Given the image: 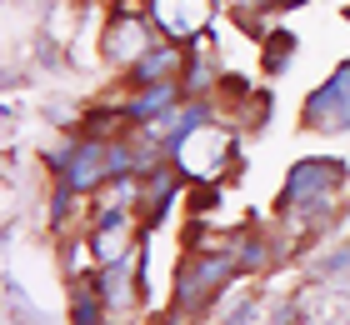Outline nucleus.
<instances>
[{
	"label": "nucleus",
	"instance_id": "obj_11",
	"mask_svg": "<svg viewBox=\"0 0 350 325\" xmlns=\"http://www.w3.org/2000/svg\"><path fill=\"white\" fill-rule=\"evenodd\" d=\"M70 325H105V305H100V296H95V285L90 290L75 285L70 290Z\"/></svg>",
	"mask_w": 350,
	"mask_h": 325
},
{
	"label": "nucleus",
	"instance_id": "obj_14",
	"mask_svg": "<svg viewBox=\"0 0 350 325\" xmlns=\"http://www.w3.org/2000/svg\"><path fill=\"white\" fill-rule=\"evenodd\" d=\"M256 320H260V305H256V300H245V305H235V311H230L226 325H256Z\"/></svg>",
	"mask_w": 350,
	"mask_h": 325
},
{
	"label": "nucleus",
	"instance_id": "obj_2",
	"mask_svg": "<svg viewBox=\"0 0 350 325\" xmlns=\"http://www.w3.org/2000/svg\"><path fill=\"white\" fill-rule=\"evenodd\" d=\"M235 275H241V265H235L230 250H205V255H190L180 275H175V311L185 315H200L205 305H211L220 290H226Z\"/></svg>",
	"mask_w": 350,
	"mask_h": 325
},
{
	"label": "nucleus",
	"instance_id": "obj_1",
	"mask_svg": "<svg viewBox=\"0 0 350 325\" xmlns=\"http://www.w3.org/2000/svg\"><path fill=\"white\" fill-rule=\"evenodd\" d=\"M345 181V166L340 160H321V155H306L285 170V190H280V210L291 216L300 231L306 225H321L330 210H336V190Z\"/></svg>",
	"mask_w": 350,
	"mask_h": 325
},
{
	"label": "nucleus",
	"instance_id": "obj_12",
	"mask_svg": "<svg viewBox=\"0 0 350 325\" xmlns=\"http://www.w3.org/2000/svg\"><path fill=\"white\" fill-rule=\"evenodd\" d=\"M315 281H321V285H345L350 281V246H340V250H330V255L315 260Z\"/></svg>",
	"mask_w": 350,
	"mask_h": 325
},
{
	"label": "nucleus",
	"instance_id": "obj_13",
	"mask_svg": "<svg viewBox=\"0 0 350 325\" xmlns=\"http://www.w3.org/2000/svg\"><path fill=\"white\" fill-rule=\"evenodd\" d=\"M291 55H295V36H291V30H270V36H265V70L280 75L285 65H291Z\"/></svg>",
	"mask_w": 350,
	"mask_h": 325
},
{
	"label": "nucleus",
	"instance_id": "obj_8",
	"mask_svg": "<svg viewBox=\"0 0 350 325\" xmlns=\"http://www.w3.org/2000/svg\"><path fill=\"white\" fill-rule=\"evenodd\" d=\"M170 105H180V86H175V80H161V86H140L131 101H125V120L146 130V125L161 120Z\"/></svg>",
	"mask_w": 350,
	"mask_h": 325
},
{
	"label": "nucleus",
	"instance_id": "obj_15",
	"mask_svg": "<svg viewBox=\"0 0 350 325\" xmlns=\"http://www.w3.org/2000/svg\"><path fill=\"white\" fill-rule=\"evenodd\" d=\"M265 5H280V0H241V10H265Z\"/></svg>",
	"mask_w": 350,
	"mask_h": 325
},
{
	"label": "nucleus",
	"instance_id": "obj_9",
	"mask_svg": "<svg viewBox=\"0 0 350 325\" xmlns=\"http://www.w3.org/2000/svg\"><path fill=\"white\" fill-rule=\"evenodd\" d=\"M306 125L310 130H350V101H340L330 86H321V90H310L306 95Z\"/></svg>",
	"mask_w": 350,
	"mask_h": 325
},
{
	"label": "nucleus",
	"instance_id": "obj_6",
	"mask_svg": "<svg viewBox=\"0 0 350 325\" xmlns=\"http://www.w3.org/2000/svg\"><path fill=\"white\" fill-rule=\"evenodd\" d=\"M95 296H100V305L110 315H120V311H131L135 305V290H146V281H140V260H110V265H100V275H95Z\"/></svg>",
	"mask_w": 350,
	"mask_h": 325
},
{
	"label": "nucleus",
	"instance_id": "obj_4",
	"mask_svg": "<svg viewBox=\"0 0 350 325\" xmlns=\"http://www.w3.org/2000/svg\"><path fill=\"white\" fill-rule=\"evenodd\" d=\"M211 15H215V0H150V25L175 45H190L196 36H205Z\"/></svg>",
	"mask_w": 350,
	"mask_h": 325
},
{
	"label": "nucleus",
	"instance_id": "obj_3",
	"mask_svg": "<svg viewBox=\"0 0 350 325\" xmlns=\"http://www.w3.org/2000/svg\"><path fill=\"white\" fill-rule=\"evenodd\" d=\"M230 160H235V130L230 125H215V120H205L196 135H185L180 145H175V166H180L185 181H220V175L230 170Z\"/></svg>",
	"mask_w": 350,
	"mask_h": 325
},
{
	"label": "nucleus",
	"instance_id": "obj_5",
	"mask_svg": "<svg viewBox=\"0 0 350 325\" xmlns=\"http://www.w3.org/2000/svg\"><path fill=\"white\" fill-rule=\"evenodd\" d=\"M150 45H155V25L146 15H135V10H120L116 21L105 25V60L110 65H125V70H131Z\"/></svg>",
	"mask_w": 350,
	"mask_h": 325
},
{
	"label": "nucleus",
	"instance_id": "obj_7",
	"mask_svg": "<svg viewBox=\"0 0 350 325\" xmlns=\"http://www.w3.org/2000/svg\"><path fill=\"white\" fill-rule=\"evenodd\" d=\"M180 70H185V45H175V40H155L146 55H140L131 70V90H140V86H161V80H180Z\"/></svg>",
	"mask_w": 350,
	"mask_h": 325
},
{
	"label": "nucleus",
	"instance_id": "obj_10",
	"mask_svg": "<svg viewBox=\"0 0 350 325\" xmlns=\"http://www.w3.org/2000/svg\"><path fill=\"white\" fill-rule=\"evenodd\" d=\"M230 255H235V265H241V270H265L270 265V240L265 235H235Z\"/></svg>",
	"mask_w": 350,
	"mask_h": 325
}]
</instances>
